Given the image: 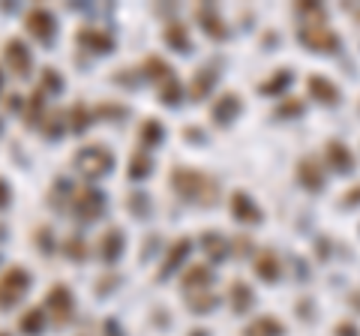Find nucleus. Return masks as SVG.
<instances>
[{
	"instance_id": "nucleus-1",
	"label": "nucleus",
	"mask_w": 360,
	"mask_h": 336,
	"mask_svg": "<svg viewBox=\"0 0 360 336\" xmlns=\"http://www.w3.org/2000/svg\"><path fill=\"white\" fill-rule=\"evenodd\" d=\"M172 186L174 193L189 201V205H201V207H213L219 201V186L213 177H207L205 172H195V168L177 165L172 172Z\"/></svg>"
},
{
	"instance_id": "nucleus-2",
	"label": "nucleus",
	"mask_w": 360,
	"mask_h": 336,
	"mask_svg": "<svg viewBox=\"0 0 360 336\" xmlns=\"http://www.w3.org/2000/svg\"><path fill=\"white\" fill-rule=\"evenodd\" d=\"M75 168L90 181H96V177H105L115 168V153L105 150L103 144H87L75 153Z\"/></svg>"
},
{
	"instance_id": "nucleus-3",
	"label": "nucleus",
	"mask_w": 360,
	"mask_h": 336,
	"mask_svg": "<svg viewBox=\"0 0 360 336\" xmlns=\"http://www.w3.org/2000/svg\"><path fill=\"white\" fill-rule=\"evenodd\" d=\"M30 291V273L21 264H13L0 273V309H13Z\"/></svg>"
},
{
	"instance_id": "nucleus-4",
	"label": "nucleus",
	"mask_w": 360,
	"mask_h": 336,
	"mask_svg": "<svg viewBox=\"0 0 360 336\" xmlns=\"http://www.w3.org/2000/svg\"><path fill=\"white\" fill-rule=\"evenodd\" d=\"M105 205H108L105 193L96 189V186H84L72 195V214H75L78 222H96L105 214Z\"/></svg>"
},
{
	"instance_id": "nucleus-5",
	"label": "nucleus",
	"mask_w": 360,
	"mask_h": 336,
	"mask_svg": "<svg viewBox=\"0 0 360 336\" xmlns=\"http://www.w3.org/2000/svg\"><path fill=\"white\" fill-rule=\"evenodd\" d=\"M297 39L307 46L309 51H336L340 49V39L330 27H324V21H307V25L297 27Z\"/></svg>"
},
{
	"instance_id": "nucleus-6",
	"label": "nucleus",
	"mask_w": 360,
	"mask_h": 336,
	"mask_svg": "<svg viewBox=\"0 0 360 336\" xmlns=\"http://www.w3.org/2000/svg\"><path fill=\"white\" fill-rule=\"evenodd\" d=\"M45 312L51 316L54 324H70L75 318V297L70 285H51L49 297H45Z\"/></svg>"
},
{
	"instance_id": "nucleus-7",
	"label": "nucleus",
	"mask_w": 360,
	"mask_h": 336,
	"mask_svg": "<svg viewBox=\"0 0 360 336\" xmlns=\"http://www.w3.org/2000/svg\"><path fill=\"white\" fill-rule=\"evenodd\" d=\"M25 27L30 37H37V42H42V46H49V42L54 39V33H58V18H54L51 9L45 6H33L30 13L25 15Z\"/></svg>"
},
{
	"instance_id": "nucleus-8",
	"label": "nucleus",
	"mask_w": 360,
	"mask_h": 336,
	"mask_svg": "<svg viewBox=\"0 0 360 336\" xmlns=\"http://www.w3.org/2000/svg\"><path fill=\"white\" fill-rule=\"evenodd\" d=\"M4 63L13 70L15 78H30V70H33V54L27 49L25 39H6L4 46Z\"/></svg>"
},
{
	"instance_id": "nucleus-9",
	"label": "nucleus",
	"mask_w": 360,
	"mask_h": 336,
	"mask_svg": "<svg viewBox=\"0 0 360 336\" xmlns=\"http://www.w3.org/2000/svg\"><path fill=\"white\" fill-rule=\"evenodd\" d=\"M75 42L84 51H90V54H111V51H115V37H108L105 30L90 27V25L75 30Z\"/></svg>"
},
{
	"instance_id": "nucleus-10",
	"label": "nucleus",
	"mask_w": 360,
	"mask_h": 336,
	"mask_svg": "<svg viewBox=\"0 0 360 336\" xmlns=\"http://www.w3.org/2000/svg\"><path fill=\"white\" fill-rule=\"evenodd\" d=\"M240 108H243V103H240L238 93H225V96H219L217 103H213L210 117H213V123H217V127H229V123L238 120Z\"/></svg>"
},
{
	"instance_id": "nucleus-11",
	"label": "nucleus",
	"mask_w": 360,
	"mask_h": 336,
	"mask_svg": "<svg viewBox=\"0 0 360 336\" xmlns=\"http://www.w3.org/2000/svg\"><path fill=\"white\" fill-rule=\"evenodd\" d=\"M123 250H127V238H123V231L117 226L103 231V238H99V259L105 264H115L123 255Z\"/></svg>"
},
{
	"instance_id": "nucleus-12",
	"label": "nucleus",
	"mask_w": 360,
	"mask_h": 336,
	"mask_svg": "<svg viewBox=\"0 0 360 336\" xmlns=\"http://www.w3.org/2000/svg\"><path fill=\"white\" fill-rule=\"evenodd\" d=\"M195 18H198L201 30H205L210 39H225V37H229V27H225V21H222L217 6H198Z\"/></svg>"
},
{
	"instance_id": "nucleus-13",
	"label": "nucleus",
	"mask_w": 360,
	"mask_h": 336,
	"mask_svg": "<svg viewBox=\"0 0 360 336\" xmlns=\"http://www.w3.org/2000/svg\"><path fill=\"white\" fill-rule=\"evenodd\" d=\"M189 250H193V240H189V238H180V240H174V243H172V250H168V255H165L162 267H160V273H156V279H160V283H162V279L172 276V273L177 271V267L186 261Z\"/></svg>"
},
{
	"instance_id": "nucleus-14",
	"label": "nucleus",
	"mask_w": 360,
	"mask_h": 336,
	"mask_svg": "<svg viewBox=\"0 0 360 336\" xmlns=\"http://www.w3.org/2000/svg\"><path fill=\"white\" fill-rule=\"evenodd\" d=\"M210 283H213V271H210V267H205V264H193V267H186L184 276H180V288H184L186 295L205 291Z\"/></svg>"
},
{
	"instance_id": "nucleus-15",
	"label": "nucleus",
	"mask_w": 360,
	"mask_h": 336,
	"mask_svg": "<svg viewBox=\"0 0 360 336\" xmlns=\"http://www.w3.org/2000/svg\"><path fill=\"white\" fill-rule=\"evenodd\" d=\"M217 66H201V70L193 75V84H189V99L193 103H201V99H207V93L213 91V84H217Z\"/></svg>"
},
{
	"instance_id": "nucleus-16",
	"label": "nucleus",
	"mask_w": 360,
	"mask_h": 336,
	"mask_svg": "<svg viewBox=\"0 0 360 336\" xmlns=\"http://www.w3.org/2000/svg\"><path fill=\"white\" fill-rule=\"evenodd\" d=\"M231 214L238 222H262V210L255 207V201L246 193H234L231 195Z\"/></svg>"
},
{
	"instance_id": "nucleus-17",
	"label": "nucleus",
	"mask_w": 360,
	"mask_h": 336,
	"mask_svg": "<svg viewBox=\"0 0 360 336\" xmlns=\"http://www.w3.org/2000/svg\"><path fill=\"white\" fill-rule=\"evenodd\" d=\"M165 46L168 49H174V51H180V54H189L193 51V39H189V30L180 25V21H168V27H165Z\"/></svg>"
},
{
	"instance_id": "nucleus-18",
	"label": "nucleus",
	"mask_w": 360,
	"mask_h": 336,
	"mask_svg": "<svg viewBox=\"0 0 360 336\" xmlns=\"http://www.w3.org/2000/svg\"><path fill=\"white\" fill-rule=\"evenodd\" d=\"M25 123L27 129H42L45 127V93L42 91H33L27 105H25Z\"/></svg>"
},
{
	"instance_id": "nucleus-19",
	"label": "nucleus",
	"mask_w": 360,
	"mask_h": 336,
	"mask_svg": "<svg viewBox=\"0 0 360 336\" xmlns=\"http://www.w3.org/2000/svg\"><path fill=\"white\" fill-rule=\"evenodd\" d=\"M324 160L333 172H348V168H354V156L348 153V148H342L340 141H328V148H324Z\"/></svg>"
},
{
	"instance_id": "nucleus-20",
	"label": "nucleus",
	"mask_w": 360,
	"mask_h": 336,
	"mask_svg": "<svg viewBox=\"0 0 360 336\" xmlns=\"http://www.w3.org/2000/svg\"><path fill=\"white\" fill-rule=\"evenodd\" d=\"M255 273L258 279H264V283H274V279H279V259H276V252H258V259H255Z\"/></svg>"
},
{
	"instance_id": "nucleus-21",
	"label": "nucleus",
	"mask_w": 360,
	"mask_h": 336,
	"mask_svg": "<svg viewBox=\"0 0 360 336\" xmlns=\"http://www.w3.org/2000/svg\"><path fill=\"white\" fill-rule=\"evenodd\" d=\"M162 138H165V127H162V120L148 117V120L141 123L139 141H141V148H144V150H150V148H156V144H162Z\"/></svg>"
},
{
	"instance_id": "nucleus-22",
	"label": "nucleus",
	"mask_w": 360,
	"mask_h": 336,
	"mask_svg": "<svg viewBox=\"0 0 360 336\" xmlns=\"http://www.w3.org/2000/svg\"><path fill=\"white\" fill-rule=\"evenodd\" d=\"M297 181L307 189H321L324 186V172L319 168V162H315V160H303L297 165Z\"/></svg>"
},
{
	"instance_id": "nucleus-23",
	"label": "nucleus",
	"mask_w": 360,
	"mask_h": 336,
	"mask_svg": "<svg viewBox=\"0 0 360 336\" xmlns=\"http://www.w3.org/2000/svg\"><path fill=\"white\" fill-rule=\"evenodd\" d=\"M309 93L319 99V103H328V105H336L340 103V91L328 82V78H321V75H312L309 78Z\"/></svg>"
},
{
	"instance_id": "nucleus-24",
	"label": "nucleus",
	"mask_w": 360,
	"mask_h": 336,
	"mask_svg": "<svg viewBox=\"0 0 360 336\" xmlns=\"http://www.w3.org/2000/svg\"><path fill=\"white\" fill-rule=\"evenodd\" d=\"M201 246H205V252L210 255L213 261H222L225 255H229V250H231V243L222 238V234H217V231H205L201 234Z\"/></svg>"
},
{
	"instance_id": "nucleus-25",
	"label": "nucleus",
	"mask_w": 360,
	"mask_h": 336,
	"mask_svg": "<svg viewBox=\"0 0 360 336\" xmlns=\"http://www.w3.org/2000/svg\"><path fill=\"white\" fill-rule=\"evenodd\" d=\"M153 172V156L148 153V150H135L132 156H129V181H144Z\"/></svg>"
},
{
	"instance_id": "nucleus-26",
	"label": "nucleus",
	"mask_w": 360,
	"mask_h": 336,
	"mask_svg": "<svg viewBox=\"0 0 360 336\" xmlns=\"http://www.w3.org/2000/svg\"><path fill=\"white\" fill-rule=\"evenodd\" d=\"M144 75H148L150 82H156V84H165V82H172L174 78V70L162 58H148L144 60Z\"/></svg>"
},
{
	"instance_id": "nucleus-27",
	"label": "nucleus",
	"mask_w": 360,
	"mask_h": 336,
	"mask_svg": "<svg viewBox=\"0 0 360 336\" xmlns=\"http://www.w3.org/2000/svg\"><path fill=\"white\" fill-rule=\"evenodd\" d=\"M229 304H231L234 312H246V309H252L255 297H252V291L246 288L243 283H231V288H229Z\"/></svg>"
},
{
	"instance_id": "nucleus-28",
	"label": "nucleus",
	"mask_w": 360,
	"mask_h": 336,
	"mask_svg": "<svg viewBox=\"0 0 360 336\" xmlns=\"http://www.w3.org/2000/svg\"><path fill=\"white\" fill-rule=\"evenodd\" d=\"M285 333V328L279 324L276 318H267V316H262V318H255L250 328L243 330V336H283Z\"/></svg>"
},
{
	"instance_id": "nucleus-29",
	"label": "nucleus",
	"mask_w": 360,
	"mask_h": 336,
	"mask_svg": "<svg viewBox=\"0 0 360 336\" xmlns=\"http://www.w3.org/2000/svg\"><path fill=\"white\" fill-rule=\"evenodd\" d=\"M18 330L27 336H39L45 330V309H27L25 316L18 318Z\"/></svg>"
},
{
	"instance_id": "nucleus-30",
	"label": "nucleus",
	"mask_w": 360,
	"mask_h": 336,
	"mask_svg": "<svg viewBox=\"0 0 360 336\" xmlns=\"http://www.w3.org/2000/svg\"><path fill=\"white\" fill-rule=\"evenodd\" d=\"M90 120H94V111H90L84 103H75V105L70 108V117H66V123H70V129H72V132H78V136H82V132L90 127Z\"/></svg>"
},
{
	"instance_id": "nucleus-31",
	"label": "nucleus",
	"mask_w": 360,
	"mask_h": 336,
	"mask_svg": "<svg viewBox=\"0 0 360 336\" xmlns=\"http://www.w3.org/2000/svg\"><path fill=\"white\" fill-rule=\"evenodd\" d=\"M186 304L193 312H210L213 306L219 304L217 295H210V291H195V295H186Z\"/></svg>"
},
{
	"instance_id": "nucleus-32",
	"label": "nucleus",
	"mask_w": 360,
	"mask_h": 336,
	"mask_svg": "<svg viewBox=\"0 0 360 336\" xmlns=\"http://www.w3.org/2000/svg\"><path fill=\"white\" fill-rule=\"evenodd\" d=\"M60 252L70 255V259H75V261H84V259H87V243L78 238V234H72V238H66V240L60 243Z\"/></svg>"
},
{
	"instance_id": "nucleus-33",
	"label": "nucleus",
	"mask_w": 360,
	"mask_h": 336,
	"mask_svg": "<svg viewBox=\"0 0 360 336\" xmlns=\"http://www.w3.org/2000/svg\"><path fill=\"white\" fill-rule=\"evenodd\" d=\"M160 99H162L165 105H177L180 99H184V87H180L177 78H172V82L160 84Z\"/></svg>"
},
{
	"instance_id": "nucleus-34",
	"label": "nucleus",
	"mask_w": 360,
	"mask_h": 336,
	"mask_svg": "<svg viewBox=\"0 0 360 336\" xmlns=\"http://www.w3.org/2000/svg\"><path fill=\"white\" fill-rule=\"evenodd\" d=\"M39 82H42V87H39L42 93H45V91H49V93H60V91H63V78L58 75V70H51V66H45V70H42Z\"/></svg>"
},
{
	"instance_id": "nucleus-35",
	"label": "nucleus",
	"mask_w": 360,
	"mask_h": 336,
	"mask_svg": "<svg viewBox=\"0 0 360 336\" xmlns=\"http://www.w3.org/2000/svg\"><path fill=\"white\" fill-rule=\"evenodd\" d=\"M288 84H291V72L288 70H279L274 78H270V82L262 84V93H283Z\"/></svg>"
},
{
	"instance_id": "nucleus-36",
	"label": "nucleus",
	"mask_w": 360,
	"mask_h": 336,
	"mask_svg": "<svg viewBox=\"0 0 360 336\" xmlns=\"http://www.w3.org/2000/svg\"><path fill=\"white\" fill-rule=\"evenodd\" d=\"M127 207L132 210L135 217H148V210H150V198H148V193H132V195L127 198Z\"/></svg>"
},
{
	"instance_id": "nucleus-37",
	"label": "nucleus",
	"mask_w": 360,
	"mask_h": 336,
	"mask_svg": "<svg viewBox=\"0 0 360 336\" xmlns=\"http://www.w3.org/2000/svg\"><path fill=\"white\" fill-rule=\"evenodd\" d=\"M42 132H45V136H49V138H58L60 132H63V117H60V115H51L49 120H45Z\"/></svg>"
},
{
	"instance_id": "nucleus-38",
	"label": "nucleus",
	"mask_w": 360,
	"mask_h": 336,
	"mask_svg": "<svg viewBox=\"0 0 360 336\" xmlns=\"http://www.w3.org/2000/svg\"><path fill=\"white\" fill-rule=\"evenodd\" d=\"M33 240L39 243L42 252H54V240H51V231H49V228H39L37 234H33Z\"/></svg>"
},
{
	"instance_id": "nucleus-39",
	"label": "nucleus",
	"mask_w": 360,
	"mask_h": 336,
	"mask_svg": "<svg viewBox=\"0 0 360 336\" xmlns=\"http://www.w3.org/2000/svg\"><path fill=\"white\" fill-rule=\"evenodd\" d=\"M117 283H120V279H117L115 273H111V276H103V279H99V285H96V295H99V297L111 295V288H115Z\"/></svg>"
},
{
	"instance_id": "nucleus-40",
	"label": "nucleus",
	"mask_w": 360,
	"mask_h": 336,
	"mask_svg": "<svg viewBox=\"0 0 360 336\" xmlns=\"http://www.w3.org/2000/svg\"><path fill=\"white\" fill-rule=\"evenodd\" d=\"M96 115L99 117H123V115H127V108H120V105H99Z\"/></svg>"
},
{
	"instance_id": "nucleus-41",
	"label": "nucleus",
	"mask_w": 360,
	"mask_h": 336,
	"mask_svg": "<svg viewBox=\"0 0 360 336\" xmlns=\"http://www.w3.org/2000/svg\"><path fill=\"white\" fill-rule=\"evenodd\" d=\"M9 201H13V189H9V183L0 177V210H6Z\"/></svg>"
},
{
	"instance_id": "nucleus-42",
	"label": "nucleus",
	"mask_w": 360,
	"mask_h": 336,
	"mask_svg": "<svg viewBox=\"0 0 360 336\" xmlns=\"http://www.w3.org/2000/svg\"><path fill=\"white\" fill-rule=\"evenodd\" d=\"M105 336H123V333H120V328H117V321H115V318H108V321H105Z\"/></svg>"
},
{
	"instance_id": "nucleus-43",
	"label": "nucleus",
	"mask_w": 360,
	"mask_h": 336,
	"mask_svg": "<svg viewBox=\"0 0 360 336\" xmlns=\"http://www.w3.org/2000/svg\"><path fill=\"white\" fill-rule=\"evenodd\" d=\"M300 111H303V105H297V103H288V105L279 108V115H300Z\"/></svg>"
},
{
	"instance_id": "nucleus-44",
	"label": "nucleus",
	"mask_w": 360,
	"mask_h": 336,
	"mask_svg": "<svg viewBox=\"0 0 360 336\" xmlns=\"http://www.w3.org/2000/svg\"><path fill=\"white\" fill-rule=\"evenodd\" d=\"M336 333H340V336H357V328H354V324H340Z\"/></svg>"
},
{
	"instance_id": "nucleus-45",
	"label": "nucleus",
	"mask_w": 360,
	"mask_h": 336,
	"mask_svg": "<svg viewBox=\"0 0 360 336\" xmlns=\"http://www.w3.org/2000/svg\"><path fill=\"white\" fill-rule=\"evenodd\" d=\"M6 108H9V111H13V108L18 111V108H21V96H15V93H13V96H6Z\"/></svg>"
},
{
	"instance_id": "nucleus-46",
	"label": "nucleus",
	"mask_w": 360,
	"mask_h": 336,
	"mask_svg": "<svg viewBox=\"0 0 360 336\" xmlns=\"http://www.w3.org/2000/svg\"><path fill=\"white\" fill-rule=\"evenodd\" d=\"M6 238V226H4V222H0V240H4Z\"/></svg>"
},
{
	"instance_id": "nucleus-47",
	"label": "nucleus",
	"mask_w": 360,
	"mask_h": 336,
	"mask_svg": "<svg viewBox=\"0 0 360 336\" xmlns=\"http://www.w3.org/2000/svg\"><path fill=\"white\" fill-rule=\"evenodd\" d=\"M189 336H207V330H193V333H189Z\"/></svg>"
},
{
	"instance_id": "nucleus-48",
	"label": "nucleus",
	"mask_w": 360,
	"mask_h": 336,
	"mask_svg": "<svg viewBox=\"0 0 360 336\" xmlns=\"http://www.w3.org/2000/svg\"><path fill=\"white\" fill-rule=\"evenodd\" d=\"M0 87H4V72H0Z\"/></svg>"
},
{
	"instance_id": "nucleus-49",
	"label": "nucleus",
	"mask_w": 360,
	"mask_h": 336,
	"mask_svg": "<svg viewBox=\"0 0 360 336\" xmlns=\"http://www.w3.org/2000/svg\"><path fill=\"white\" fill-rule=\"evenodd\" d=\"M0 336H9V333H0Z\"/></svg>"
}]
</instances>
